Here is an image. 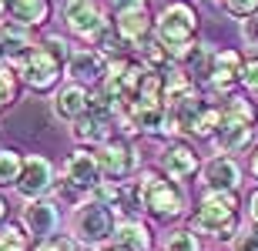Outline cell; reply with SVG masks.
<instances>
[{"label":"cell","instance_id":"11","mask_svg":"<svg viewBox=\"0 0 258 251\" xmlns=\"http://www.w3.org/2000/svg\"><path fill=\"white\" fill-rule=\"evenodd\" d=\"M20 224L27 228V234L34 241H44L50 234H57L60 228V208L57 201H47V198H37V201L24 204V214H20Z\"/></svg>","mask_w":258,"mask_h":251},{"label":"cell","instance_id":"20","mask_svg":"<svg viewBox=\"0 0 258 251\" xmlns=\"http://www.w3.org/2000/svg\"><path fill=\"white\" fill-rule=\"evenodd\" d=\"M20 91H24V80H20V70L10 64V60H0V111H7L20 101Z\"/></svg>","mask_w":258,"mask_h":251},{"label":"cell","instance_id":"4","mask_svg":"<svg viewBox=\"0 0 258 251\" xmlns=\"http://www.w3.org/2000/svg\"><path fill=\"white\" fill-rule=\"evenodd\" d=\"M191 231L228 241L238 234V194L235 191H201L198 211L191 214Z\"/></svg>","mask_w":258,"mask_h":251},{"label":"cell","instance_id":"12","mask_svg":"<svg viewBox=\"0 0 258 251\" xmlns=\"http://www.w3.org/2000/svg\"><path fill=\"white\" fill-rule=\"evenodd\" d=\"M201 188L205 191H238L241 168L231 154H215L201 164Z\"/></svg>","mask_w":258,"mask_h":251},{"label":"cell","instance_id":"14","mask_svg":"<svg viewBox=\"0 0 258 251\" xmlns=\"http://www.w3.org/2000/svg\"><path fill=\"white\" fill-rule=\"evenodd\" d=\"M241 54L238 50H215V64H211V77H208V87L221 97H231V91L241 84Z\"/></svg>","mask_w":258,"mask_h":251},{"label":"cell","instance_id":"29","mask_svg":"<svg viewBox=\"0 0 258 251\" xmlns=\"http://www.w3.org/2000/svg\"><path fill=\"white\" fill-rule=\"evenodd\" d=\"M241 87H245L248 94H258V57L241 64Z\"/></svg>","mask_w":258,"mask_h":251},{"label":"cell","instance_id":"8","mask_svg":"<svg viewBox=\"0 0 258 251\" xmlns=\"http://www.w3.org/2000/svg\"><path fill=\"white\" fill-rule=\"evenodd\" d=\"M57 184V171H54V161L44 154H27L24 157V171H20V181L14 191L24 198V201H37V198H47Z\"/></svg>","mask_w":258,"mask_h":251},{"label":"cell","instance_id":"32","mask_svg":"<svg viewBox=\"0 0 258 251\" xmlns=\"http://www.w3.org/2000/svg\"><path fill=\"white\" fill-rule=\"evenodd\" d=\"M248 218H251V224H258V188L248 194Z\"/></svg>","mask_w":258,"mask_h":251},{"label":"cell","instance_id":"1","mask_svg":"<svg viewBox=\"0 0 258 251\" xmlns=\"http://www.w3.org/2000/svg\"><path fill=\"white\" fill-rule=\"evenodd\" d=\"M67 57H71V44L57 34H50L44 40H34L20 57H14L10 64L20 70V80L24 87H30L34 94H47L60 84L67 67Z\"/></svg>","mask_w":258,"mask_h":251},{"label":"cell","instance_id":"35","mask_svg":"<svg viewBox=\"0 0 258 251\" xmlns=\"http://www.w3.org/2000/svg\"><path fill=\"white\" fill-rule=\"evenodd\" d=\"M251 174L258 178V147H255V154H251Z\"/></svg>","mask_w":258,"mask_h":251},{"label":"cell","instance_id":"33","mask_svg":"<svg viewBox=\"0 0 258 251\" xmlns=\"http://www.w3.org/2000/svg\"><path fill=\"white\" fill-rule=\"evenodd\" d=\"M7 221H10V204H7V198L0 194V228H4Z\"/></svg>","mask_w":258,"mask_h":251},{"label":"cell","instance_id":"2","mask_svg":"<svg viewBox=\"0 0 258 251\" xmlns=\"http://www.w3.org/2000/svg\"><path fill=\"white\" fill-rule=\"evenodd\" d=\"M154 37L161 40L174 64H184L198 44V10L188 0H174L154 17Z\"/></svg>","mask_w":258,"mask_h":251},{"label":"cell","instance_id":"21","mask_svg":"<svg viewBox=\"0 0 258 251\" xmlns=\"http://www.w3.org/2000/svg\"><path fill=\"white\" fill-rule=\"evenodd\" d=\"M24 151H17V147L4 144L0 147V191L4 188H17L20 181V171H24Z\"/></svg>","mask_w":258,"mask_h":251},{"label":"cell","instance_id":"15","mask_svg":"<svg viewBox=\"0 0 258 251\" xmlns=\"http://www.w3.org/2000/svg\"><path fill=\"white\" fill-rule=\"evenodd\" d=\"M91 107V87H81V84H64L54 91V101H50V111L57 117L60 124H74L81 114H87Z\"/></svg>","mask_w":258,"mask_h":251},{"label":"cell","instance_id":"22","mask_svg":"<svg viewBox=\"0 0 258 251\" xmlns=\"http://www.w3.org/2000/svg\"><path fill=\"white\" fill-rule=\"evenodd\" d=\"M221 117H225V121H245V124H255L258 107L251 104L248 97L231 94V97H225V101H221Z\"/></svg>","mask_w":258,"mask_h":251},{"label":"cell","instance_id":"10","mask_svg":"<svg viewBox=\"0 0 258 251\" xmlns=\"http://www.w3.org/2000/svg\"><path fill=\"white\" fill-rule=\"evenodd\" d=\"M64 74L74 80V84L94 91V87H101L104 77H107V57L97 47H74V50H71V57H67Z\"/></svg>","mask_w":258,"mask_h":251},{"label":"cell","instance_id":"7","mask_svg":"<svg viewBox=\"0 0 258 251\" xmlns=\"http://www.w3.org/2000/svg\"><path fill=\"white\" fill-rule=\"evenodd\" d=\"M94 151H97V164H101L104 181H127L138 171V154H134V144L127 137L114 134L111 141H104Z\"/></svg>","mask_w":258,"mask_h":251},{"label":"cell","instance_id":"24","mask_svg":"<svg viewBox=\"0 0 258 251\" xmlns=\"http://www.w3.org/2000/svg\"><path fill=\"white\" fill-rule=\"evenodd\" d=\"M221 127V104H205V111L198 114V121L191 124V137H201V141H211Z\"/></svg>","mask_w":258,"mask_h":251},{"label":"cell","instance_id":"13","mask_svg":"<svg viewBox=\"0 0 258 251\" xmlns=\"http://www.w3.org/2000/svg\"><path fill=\"white\" fill-rule=\"evenodd\" d=\"M158 168H161L171 181H188V178H195V174L201 171V161H198L191 144L171 141V144L161 151V157H158Z\"/></svg>","mask_w":258,"mask_h":251},{"label":"cell","instance_id":"25","mask_svg":"<svg viewBox=\"0 0 258 251\" xmlns=\"http://www.w3.org/2000/svg\"><path fill=\"white\" fill-rule=\"evenodd\" d=\"M161 251H201V241L191 228H174V231L164 234Z\"/></svg>","mask_w":258,"mask_h":251},{"label":"cell","instance_id":"19","mask_svg":"<svg viewBox=\"0 0 258 251\" xmlns=\"http://www.w3.org/2000/svg\"><path fill=\"white\" fill-rule=\"evenodd\" d=\"M54 14V4L50 0H10V20L20 24V27H44Z\"/></svg>","mask_w":258,"mask_h":251},{"label":"cell","instance_id":"5","mask_svg":"<svg viewBox=\"0 0 258 251\" xmlns=\"http://www.w3.org/2000/svg\"><path fill=\"white\" fill-rule=\"evenodd\" d=\"M114 224H117V218L107 204L87 198V201L77 204L74 214H71V238H74L77 244H84V248H101V244L111 241Z\"/></svg>","mask_w":258,"mask_h":251},{"label":"cell","instance_id":"36","mask_svg":"<svg viewBox=\"0 0 258 251\" xmlns=\"http://www.w3.org/2000/svg\"><path fill=\"white\" fill-rule=\"evenodd\" d=\"M211 4H215V7H221V0H211Z\"/></svg>","mask_w":258,"mask_h":251},{"label":"cell","instance_id":"16","mask_svg":"<svg viewBox=\"0 0 258 251\" xmlns=\"http://www.w3.org/2000/svg\"><path fill=\"white\" fill-rule=\"evenodd\" d=\"M97 251H151V231L141 218H121L114 224L111 241L101 244Z\"/></svg>","mask_w":258,"mask_h":251},{"label":"cell","instance_id":"28","mask_svg":"<svg viewBox=\"0 0 258 251\" xmlns=\"http://www.w3.org/2000/svg\"><path fill=\"white\" fill-rule=\"evenodd\" d=\"M221 7L228 10L231 17H251V14H258V0H221Z\"/></svg>","mask_w":258,"mask_h":251},{"label":"cell","instance_id":"34","mask_svg":"<svg viewBox=\"0 0 258 251\" xmlns=\"http://www.w3.org/2000/svg\"><path fill=\"white\" fill-rule=\"evenodd\" d=\"M10 17V0H0V24H7Z\"/></svg>","mask_w":258,"mask_h":251},{"label":"cell","instance_id":"9","mask_svg":"<svg viewBox=\"0 0 258 251\" xmlns=\"http://www.w3.org/2000/svg\"><path fill=\"white\" fill-rule=\"evenodd\" d=\"M60 181L74 184L81 188L84 194H91L97 184L104 181V174H101V164H97V151L94 147H74L71 154H67L64 168H60Z\"/></svg>","mask_w":258,"mask_h":251},{"label":"cell","instance_id":"27","mask_svg":"<svg viewBox=\"0 0 258 251\" xmlns=\"http://www.w3.org/2000/svg\"><path fill=\"white\" fill-rule=\"evenodd\" d=\"M231 251H258V224H251V228L235 234L231 238Z\"/></svg>","mask_w":258,"mask_h":251},{"label":"cell","instance_id":"3","mask_svg":"<svg viewBox=\"0 0 258 251\" xmlns=\"http://www.w3.org/2000/svg\"><path fill=\"white\" fill-rule=\"evenodd\" d=\"M138 188H141V211L151 214L154 221H178L188 211V194H184L181 181H171L168 174L158 171H141L138 174Z\"/></svg>","mask_w":258,"mask_h":251},{"label":"cell","instance_id":"18","mask_svg":"<svg viewBox=\"0 0 258 251\" xmlns=\"http://www.w3.org/2000/svg\"><path fill=\"white\" fill-rule=\"evenodd\" d=\"M251 137H255V127L245 124V121H225L221 117V127L218 134L211 137V144L218 147V154H238L245 147L251 144Z\"/></svg>","mask_w":258,"mask_h":251},{"label":"cell","instance_id":"6","mask_svg":"<svg viewBox=\"0 0 258 251\" xmlns=\"http://www.w3.org/2000/svg\"><path fill=\"white\" fill-rule=\"evenodd\" d=\"M60 20H64L67 34L87 47H97L101 37L111 30V20L97 0H60Z\"/></svg>","mask_w":258,"mask_h":251},{"label":"cell","instance_id":"23","mask_svg":"<svg viewBox=\"0 0 258 251\" xmlns=\"http://www.w3.org/2000/svg\"><path fill=\"white\" fill-rule=\"evenodd\" d=\"M0 251H34V238L17 221H7L0 228Z\"/></svg>","mask_w":258,"mask_h":251},{"label":"cell","instance_id":"17","mask_svg":"<svg viewBox=\"0 0 258 251\" xmlns=\"http://www.w3.org/2000/svg\"><path fill=\"white\" fill-rule=\"evenodd\" d=\"M114 30H117V37L124 40L127 47H141L148 37H154V17L148 14V10H131V14H117L114 20Z\"/></svg>","mask_w":258,"mask_h":251},{"label":"cell","instance_id":"26","mask_svg":"<svg viewBox=\"0 0 258 251\" xmlns=\"http://www.w3.org/2000/svg\"><path fill=\"white\" fill-rule=\"evenodd\" d=\"M34 251H77V241L71 234H50V238L34 244Z\"/></svg>","mask_w":258,"mask_h":251},{"label":"cell","instance_id":"31","mask_svg":"<svg viewBox=\"0 0 258 251\" xmlns=\"http://www.w3.org/2000/svg\"><path fill=\"white\" fill-rule=\"evenodd\" d=\"M111 14H131V10H148V0H107Z\"/></svg>","mask_w":258,"mask_h":251},{"label":"cell","instance_id":"30","mask_svg":"<svg viewBox=\"0 0 258 251\" xmlns=\"http://www.w3.org/2000/svg\"><path fill=\"white\" fill-rule=\"evenodd\" d=\"M241 40L258 50V14H251V17L241 20Z\"/></svg>","mask_w":258,"mask_h":251}]
</instances>
